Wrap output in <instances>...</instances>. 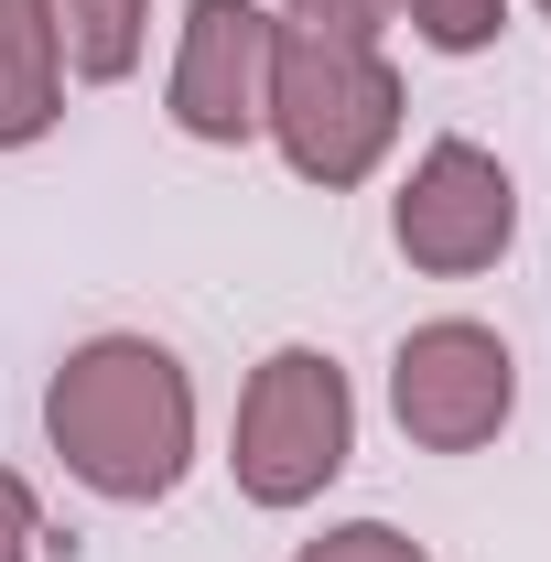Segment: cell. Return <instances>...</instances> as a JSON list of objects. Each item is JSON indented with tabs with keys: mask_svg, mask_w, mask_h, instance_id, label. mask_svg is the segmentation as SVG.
<instances>
[{
	"mask_svg": "<svg viewBox=\"0 0 551 562\" xmlns=\"http://www.w3.org/2000/svg\"><path fill=\"white\" fill-rule=\"evenodd\" d=\"M44 432L76 487L120 497V508L173 497V476L195 465V379L151 336H87L44 390Z\"/></svg>",
	"mask_w": 551,
	"mask_h": 562,
	"instance_id": "cell-1",
	"label": "cell"
},
{
	"mask_svg": "<svg viewBox=\"0 0 551 562\" xmlns=\"http://www.w3.org/2000/svg\"><path fill=\"white\" fill-rule=\"evenodd\" d=\"M260 131L281 140V162L303 173V184H368L379 173V151L401 140V76L379 44H346V33H303V22H281L271 44V120Z\"/></svg>",
	"mask_w": 551,
	"mask_h": 562,
	"instance_id": "cell-2",
	"label": "cell"
},
{
	"mask_svg": "<svg viewBox=\"0 0 551 562\" xmlns=\"http://www.w3.org/2000/svg\"><path fill=\"white\" fill-rule=\"evenodd\" d=\"M357 454V401H346V368L325 347H271L238 390V432H227V465L249 508H303L325 497Z\"/></svg>",
	"mask_w": 551,
	"mask_h": 562,
	"instance_id": "cell-3",
	"label": "cell"
},
{
	"mask_svg": "<svg viewBox=\"0 0 551 562\" xmlns=\"http://www.w3.org/2000/svg\"><path fill=\"white\" fill-rule=\"evenodd\" d=\"M390 412L412 432L421 454H476L508 432L519 412V357L497 325H465V314H443V325H412L401 357H390Z\"/></svg>",
	"mask_w": 551,
	"mask_h": 562,
	"instance_id": "cell-4",
	"label": "cell"
},
{
	"mask_svg": "<svg viewBox=\"0 0 551 562\" xmlns=\"http://www.w3.org/2000/svg\"><path fill=\"white\" fill-rule=\"evenodd\" d=\"M390 238H401V260L432 271V281L497 271L508 238H519V184H508V162L476 151V140H432L412 162V184H401V206H390Z\"/></svg>",
	"mask_w": 551,
	"mask_h": 562,
	"instance_id": "cell-5",
	"label": "cell"
},
{
	"mask_svg": "<svg viewBox=\"0 0 551 562\" xmlns=\"http://www.w3.org/2000/svg\"><path fill=\"white\" fill-rule=\"evenodd\" d=\"M271 44L281 22L260 0H195L184 11V55H173V131L184 140H249L271 120Z\"/></svg>",
	"mask_w": 551,
	"mask_h": 562,
	"instance_id": "cell-6",
	"label": "cell"
},
{
	"mask_svg": "<svg viewBox=\"0 0 551 562\" xmlns=\"http://www.w3.org/2000/svg\"><path fill=\"white\" fill-rule=\"evenodd\" d=\"M66 120V44L44 0H0V151L44 140Z\"/></svg>",
	"mask_w": 551,
	"mask_h": 562,
	"instance_id": "cell-7",
	"label": "cell"
},
{
	"mask_svg": "<svg viewBox=\"0 0 551 562\" xmlns=\"http://www.w3.org/2000/svg\"><path fill=\"white\" fill-rule=\"evenodd\" d=\"M55 11V44L87 87H120L140 66V33H151V0H44Z\"/></svg>",
	"mask_w": 551,
	"mask_h": 562,
	"instance_id": "cell-8",
	"label": "cell"
},
{
	"mask_svg": "<svg viewBox=\"0 0 551 562\" xmlns=\"http://www.w3.org/2000/svg\"><path fill=\"white\" fill-rule=\"evenodd\" d=\"M401 22H412L432 55H486L497 33H508V0H390Z\"/></svg>",
	"mask_w": 551,
	"mask_h": 562,
	"instance_id": "cell-9",
	"label": "cell"
},
{
	"mask_svg": "<svg viewBox=\"0 0 551 562\" xmlns=\"http://www.w3.org/2000/svg\"><path fill=\"white\" fill-rule=\"evenodd\" d=\"M292 562H432L412 541V530H390V519H346V530H325V541H303Z\"/></svg>",
	"mask_w": 551,
	"mask_h": 562,
	"instance_id": "cell-10",
	"label": "cell"
},
{
	"mask_svg": "<svg viewBox=\"0 0 551 562\" xmlns=\"http://www.w3.org/2000/svg\"><path fill=\"white\" fill-rule=\"evenodd\" d=\"M303 33H346V44H379L390 33V0H281Z\"/></svg>",
	"mask_w": 551,
	"mask_h": 562,
	"instance_id": "cell-11",
	"label": "cell"
},
{
	"mask_svg": "<svg viewBox=\"0 0 551 562\" xmlns=\"http://www.w3.org/2000/svg\"><path fill=\"white\" fill-rule=\"evenodd\" d=\"M44 552V508H33V487L0 465V562H33Z\"/></svg>",
	"mask_w": 551,
	"mask_h": 562,
	"instance_id": "cell-12",
	"label": "cell"
},
{
	"mask_svg": "<svg viewBox=\"0 0 551 562\" xmlns=\"http://www.w3.org/2000/svg\"><path fill=\"white\" fill-rule=\"evenodd\" d=\"M530 11H541V22H551V0H530Z\"/></svg>",
	"mask_w": 551,
	"mask_h": 562,
	"instance_id": "cell-13",
	"label": "cell"
}]
</instances>
